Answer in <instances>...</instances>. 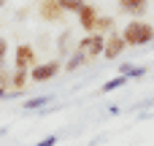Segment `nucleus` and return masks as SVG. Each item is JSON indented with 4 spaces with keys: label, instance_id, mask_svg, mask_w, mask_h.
<instances>
[{
    "label": "nucleus",
    "instance_id": "nucleus-1",
    "mask_svg": "<svg viewBox=\"0 0 154 146\" xmlns=\"http://www.w3.org/2000/svg\"><path fill=\"white\" fill-rule=\"evenodd\" d=\"M125 46H146L154 41V27L149 22H141V19H133L125 24V30L119 33Z\"/></svg>",
    "mask_w": 154,
    "mask_h": 146
},
{
    "label": "nucleus",
    "instance_id": "nucleus-2",
    "mask_svg": "<svg viewBox=\"0 0 154 146\" xmlns=\"http://www.w3.org/2000/svg\"><path fill=\"white\" fill-rule=\"evenodd\" d=\"M103 49H106V35L89 33V35H84V38L79 41V49H76V51H84L87 60H95V57L103 54Z\"/></svg>",
    "mask_w": 154,
    "mask_h": 146
},
{
    "label": "nucleus",
    "instance_id": "nucleus-3",
    "mask_svg": "<svg viewBox=\"0 0 154 146\" xmlns=\"http://www.w3.org/2000/svg\"><path fill=\"white\" fill-rule=\"evenodd\" d=\"M60 60H49V62H35L32 68H30V81L32 84H43V81H49V79H54L57 73H60Z\"/></svg>",
    "mask_w": 154,
    "mask_h": 146
},
{
    "label": "nucleus",
    "instance_id": "nucleus-4",
    "mask_svg": "<svg viewBox=\"0 0 154 146\" xmlns=\"http://www.w3.org/2000/svg\"><path fill=\"white\" fill-rule=\"evenodd\" d=\"M32 65H35V51H32V46H27V43L16 46V51H14V68H16V70H27V68H32Z\"/></svg>",
    "mask_w": 154,
    "mask_h": 146
},
{
    "label": "nucleus",
    "instance_id": "nucleus-5",
    "mask_svg": "<svg viewBox=\"0 0 154 146\" xmlns=\"http://www.w3.org/2000/svg\"><path fill=\"white\" fill-rule=\"evenodd\" d=\"M125 49H127V46H125L122 35H119V33H111V35L106 38V49H103V57H106V60H116V57H119Z\"/></svg>",
    "mask_w": 154,
    "mask_h": 146
},
{
    "label": "nucleus",
    "instance_id": "nucleus-6",
    "mask_svg": "<svg viewBox=\"0 0 154 146\" xmlns=\"http://www.w3.org/2000/svg\"><path fill=\"white\" fill-rule=\"evenodd\" d=\"M95 22H97V11L92 8V5H81L79 8V24H81V30L89 35V33H95Z\"/></svg>",
    "mask_w": 154,
    "mask_h": 146
},
{
    "label": "nucleus",
    "instance_id": "nucleus-7",
    "mask_svg": "<svg viewBox=\"0 0 154 146\" xmlns=\"http://www.w3.org/2000/svg\"><path fill=\"white\" fill-rule=\"evenodd\" d=\"M62 14H65V11L60 8L57 0H43V3H41V19H46V22H60Z\"/></svg>",
    "mask_w": 154,
    "mask_h": 146
},
{
    "label": "nucleus",
    "instance_id": "nucleus-8",
    "mask_svg": "<svg viewBox=\"0 0 154 146\" xmlns=\"http://www.w3.org/2000/svg\"><path fill=\"white\" fill-rule=\"evenodd\" d=\"M119 8L127 11L130 16H143L149 8V0H119Z\"/></svg>",
    "mask_w": 154,
    "mask_h": 146
},
{
    "label": "nucleus",
    "instance_id": "nucleus-9",
    "mask_svg": "<svg viewBox=\"0 0 154 146\" xmlns=\"http://www.w3.org/2000/svg\"><path fill=\"white\" fill-rule=\"evenodd\" d=\"M27 81H30V73H27V70H16V68H14V73H11V84H8V87H11L14 92H19V89H24V87H27Z\"/></svg>",
    "mask_w": 154,
    "mask_h": 146
},
{
    "label": "nucleus",
    "instance_id": "nucleus-10",
    "mask_svg": "<svg viewBox=\"0 0 154 146\" xmlns=\"http://www.w3.org/2000/svg\"><path fill=\"white\" fill-rule=\"evenodd\" d=\"M84 62H89V60H87V54H84V51H76V54H73V57L65 62V73H73V70H79Z\"/></svg>",
    "mask_w": 154,
    "mask_h": 146
},
{
    "label": "nucleus",
    "instance_id": "nucleus-11",
    "mask_svg": "<svg viewBox=\"0 0 154 146\" xmlns=\"http://www.w3.org/2000/svg\"><path fill=\"white\" fill-rule=\"evenodd\" d=\"M111 30H114V19L111 16H97V22H95V33H100V35H111Z\"/></svg>",
    "mask_w": 154,
    "mask_h": 146
},
{
    "label": "nucleus",
    "instance_id": "nucleus-12",
    "mask_svg": "<svg viewBox=\"0 0 154 146\" xmlns=\"http://www.w3.org/2000/svg\"><path fill=\"white\" fill-rule=\"evenodd\" d=\"M127 84V76H116V79H108L103 87H100V92H114V89H119V87H125Z\"/></svg>",
    "mask_w": 154,
    "mask_h": 146
},
{
    "label": "nucleus",
    "instance_id": "nucleus-13",
    "mask_svg": "<svg viewBox=\"0 0 154 146\" xmlns=\"http://www.w3.org/2000/svg\"><path fill=\"white\" fill-rule=\"evenodd\" d=\"M57 3L65 14H79V8L84 5V0H57Z\"/></svg>",
    "mask_w": 154,
    "mask_h": 146
},
{
    "label": "nucleus",
    "instance_id": "nucleus-14",
    "mask_svg": "<svg viewBox=\"0 0 154 146\" xmlns=\"http://www.w3.org/2000/svg\"><path fill=\"white\" fill-rule=\"evenodd\" d=\"M49 103V98H32V100H27L22 108H27V111H35V108H41V106H46Z\"/></svg>",
    "mask_w": 154,
    "mask_h": 146
},
{
    "label": "nucleus",
    "instance_id": "nucleus-15",
    "mask_svg": "<svg viewBox=\"0 0 154 146\" xmlns=\"http://www.w3.org/2000/svg\"><path fill=\"white\" fill-rule=\"evenodd\" d=\"M57 144H60V135H46L43 141H38L35 146H57Z\"/></svg>",
    "mask_w": 154,
    "mask_h": 146
},
{
    "label": "nucleus",
    "instance_id": "nucleus-16",
    "mask_svg": "<svg viewBox=\"0 0 154 146\" xmlns=\"http://www.w3.org/2000/svg\"><path fill=\"white\" fill-rule=\"evenodd\" d=\"M68 41H70V35H68V33H62V35H60V43H57V49H60V51H65V49H68Z\"/></svg>",
    "mask_w": 154,
    "mask_h": 146
},
{
    "label": "nucleus",
    "instance_id": "nucleus-17",
    "mask_svg": "<svg viewBox=\"0 0 154 146\" xmlns=\"http://www.w3.org/2000/svg\"><path fill=\"white\" fill-rule=\"evenodd\" d=\"M5 54H8V41H3V38H0V62L5 60Z\"/></svg>",
    "mask_w": 154,
    "mask_h": 146
},
{
    "label": "nucleus",
    "instance_id": "nucleus-18",
    "mask_svg": "<svg viewBox=\"0 0 154 146\" xmlns=\"http://www.w3.org/2000/svg\"><path fill=\"white\" fill-rule=\"evenodd\" d=\"M5 95H8V89H5V87H0V98H5Z\"/></svg>",
    "mask_w": 154,
    "mask_h": 146
},
{
    "label": "nucleus",
    "instance_id": "nucleus-19",
    "mask_svg": "<svg viewBox=\"0 0 154 146\" xmlns=\"http://www.w3.org/2000/svg\"><path fill=\"white\" fill-rule=\"evenodd\" d=\"M3 5H5V0H0V8H3Z\"/></svg>",
    "mask_w": 154,
    "mask_h": 146
}]
</instances>
